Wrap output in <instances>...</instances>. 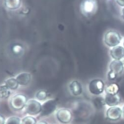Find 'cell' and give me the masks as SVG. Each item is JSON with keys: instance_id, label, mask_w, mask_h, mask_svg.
Masks as SVG:
<instances>
[{"instance_id": "6da1fadb", "label": "cell", "mask_w": 124, "mask_h": 124, "mask_svg": "<svg viewBox=\"0 0 124 124\" xmlns=\"http://www.w3.org/2000/svg\"><path fill=\"white\" fill-rule=\"evenodd\" d=\"M106 85L104 81L101 79H93L88 85V91L89 94L94 97L102 96L105 93Z\"/></svg>"}, {"instance_id": "7a4b0ae2", "label": "cell", "mask_w": 124, "mask_h": 124, "mask_svg": "<svg viewBox=\"0 0 124 124\" xmlns=\"http://www.w3.org/2000/svg\"><path fill=\"white\" fill-rule=\"evenodd\" d=\"M124 70V65L121 60H114L109 65V71L107 73V78L110 81L115 80L117 77L122 73Z\"/></svg>"}, {"instance_id": "3957f363", "label": "cell", "mask_w": 124, "mask_h": 124, "mask_svg": "<svg viewBox=\"0 0 124 124\" xmlns=\"http://www.w3.org/2000/svg\"><path fill=\"white\" fill-rule=\"evenodd\" d=\"M27 101V97L25 95L18 94L11 98L9 106L13 110L20 111L24 109Z\"/></svg>"}, {"instance_id": "277c9868", "label": "cell", "mask_w": 124, "mask_h": 124, "mask_svg": "<svg viewBox=\"0 0 124 124\" xmlns=\"http://www.w3.org/2000/svg\"><path fill=\"white\" fill-rule=\"evenodd\" d=\"M57 103L54 99H49L45 101L42 104L41 111L39 114V118L48 117L57 111Z\"/></svg>"}, {"instance_id": "5b68a950", "label": "cell", "mask_w": 124, "mask_h": 124, "mask_svg": "<svg viewBox=\"0 0 124 124\" xmlns=\"http://www.w3.org/2000/svg\"><path fill=\"white\" fill-rule=\"evenodd\" d=\"M42 104L36 99L28 100L24 108V112L30 116L39 114L41 111Z\"/></svg>"}, {"instance_id": "8992f818", "label": "cell", "mask_w": 124, "mask_h": 124, "mask_svg": "<svg viewBox=\"0 0 124 124\" xmlns=\"http://www.w3.org/2000/svg\"><path fill=\"white\" fill-rule=\"evenodd\" d=\"M98 9L97 0H83L81 5V10L86 16H89L96 12Z\"/></svg>"}, {"instance_id": "52a82bcc", "label": "cell", "mask_w": 124, "mask_h": 124, "mask_svg": "<svg viewBox=\"0 0 124 124\" xmlns=\"http://www.w3.org/2000/svg\"><path fill=\"white\" fill-rule=\"evenodd\" d=\"M105 118L109 121L117 122L122 118V108L120 106L108 107L105 112Z\"/></svg>"}, {"instance_id": "ba28073f", "label": "cell", "mask_w": 124, "mask_h": 124, "mask_svg": "<svg viewBox=\"0 0 124 124\" xmlns=\"http://www.w3.org/2000/svg\"><path fill=\"white\" fill-rule=\"evenodd\" d=\"M56 117L57 120L63 124H69L73 118L72 113L70 110L66 108H61L56 111Z\"/></svg>"}, {"instance_id": "9c48e42d", "label": "cell", "mask_w": 124, "mask_h": 124, "mask_svg": "<svg viewBox=\"0 0 124 124\" xmlns=\"http://www.w3.org/2000/svg\"><path fill=\"white\" fill-rule=\"evenodd\" d=\"M121 37L116 31H109L105 34L104 36V42L109 47H115L121 42Z\"/></svg>"}, {"instance_id": "30bf717a", "label": "cell", "mask_w": 124, "mask_h": 124, "mask_svg": "<svg viewBox=\"0 0 124 124\" xmlns=\"http://www.w3.org/2000/svg\"><path fill=\"white\" fill-rule=\"evenodd\" d=\"M70 93L74 97H78L82 95L83 88L82 84L78 80H72L68 85Z\"/></svg>"}, {"instance_id": "8fae6325", "label": "cell", "mask_w": 124, "mask_h": 124, "mask_svg": "<svg viewBox=\"0 0 124 124\" xmlns=\"http://www.w3.org/2000/svg\"><path fill=\"white\" fill-rule=\"evenodd\" d=\"M103 97L105 105L108 107L118 106L121 102V98L119 94L110 95L104 94Z\"/></svg>"}, {"instance_id": "7c38bea8", "label": "cell", "mask_w": 124, "mask_h": 124, "mask_svg": "<svg viewBox=\"0 0 124 124\" xmlns=\"http://www.w3.org/2000/svg\"><path fill=\"white\" fill-rule=\"evenodd\" d=\"M15 78L20 86H26L31 82L32 79V76L30 73L22 72L18 74Z\"/></svg>"}, {"instance_id": "4fadbf2b", "label": "cell", "mask_w": 124, "mask_h": 124, "mask_svg": "<svg viewBox=\"0 0 124 124\" xmlns=\"http://www.w3.org/2000/svg\"><path fill=\"white\" fill-rule=\"evenodd\" d=\"M110 55L114 60H120L124 57V48L121 46H116L111 50Z\"/></svg>"}, {"instance_id": "5bb4252c", "label": "cell", "mask_w": 124, "mask_h": 124, "mask_svg": "<svg viewBox=\"0 0 124 124\" xmlns=\"http://www.w3.org/2000/svg\"><path fill=\"white\" fill-rule=\"evenodd\" d=\"M93 99L92 105L96 109L101 110L103 109L104 107H105L106 105L104 100V97L102 96L94 97Z\"/></svg>"}, {"instance_id": "9a60e30c", "label": "cell", "mask_w": 124, "mask_h": 124, "mask_svg": "<svg viewBox=\"0 0 124 124\" xmlns=\"http://www.w3.org/2000/svg\"><path fill=\"white\" fill-rule=\"evenodd\" d=\"M119 85L116 83H111L106 86L104 94L110 95H118L120 92Z\"/></svg>"}, {"instance_id": "2e32d148", "label": "cell", "mask_w": 124, "mask_h": 124, "mask_svg": "<svg viewBox=\"0 0 124 124\" xmlns=\"http://www.w3.org/2000/svg\"><path fill=\"white\" fill-rule=\"evenodd\" d=\"M21 4V0H5V6L8 9L15 10L18 8Z\"/></svg>"}, {"instance_id": "e0dca14e", "label": "cell", "mask_w": 124, "mask_h": 124, "mask_svg": "<svg viewBox=\"0 0 124 124\" xmlns=\"http://www.w3.org/2000/svg\"><path fill=\"white\" fill-rule=\"evenodd\" d=\"M5 85L10 90H15L18 89L19 84L15 78H9L5 82Z\"/></svg>"}, {"instance_id": "ac0fdd59", "label": "cell", "mask_w": 124, "mask_h": 124, "mask_svg": "<svg viewBox=\"0 0 124 124\" xmlns=\"http://www.w3.org/2000/svg\"><path fill=\"white\" fill-rule=\"evenodd\" d=\"M48 97V92L44 89L39 90L35 94V98L36 100L40 101H45Z\"/></svg>"}, {"instance_id": "d6986e66", "label": "cell", "mask_w": 124, "mask_h": 124, "mask_svg": "<svg viewBox=\"0 0 124 124\" xmlns=\"http://www.w3.org/2000/svg\"><path fill=\"white\" fill-rule=\"evenodd\" d=\"M11 95V91L5 84L0 86V99H8Z\"/></svg>"}, {"instance_id": "ffe728a7", "label": "cell", "mask_w": 124, "mask_h": 124, "mask_svg": "<svg viewBox=\"0 0 124 124\" xmlns=\"http://www.w3.org/2000/svg\"><path fill=\"white\" fill-rule=\"evenodd\" d=\"M37 119L33 116L28 115L21 119V124H37Z\"/></svg>"}, {"instance_id": "44dd1931", "label": "cell", "mask_w": 124, "mask_h": 124, "mask_svg": "<svg viewBox=\"0 0 124 124\" xmlns=\"http://www.w3.org/2000/svg\"><path fill=\"white\" fill-rule=\"evenodd\" d=\"M5 124H21V119L16 116H11L8 118Z\"/></svg>"}, {"instance_id": "7402d4cb", "label": "cell", "mask_w": 124, "mask_h": 124, "mask_svg": "<svg viewBox=\"0 0 124 124\" xmlns=\"http://www.w3.org/2000/svg\"><path fill=\"white\" fill-rule=\"evenodd\" d=\"M6 122L5 117L2 114H0V124H5Z\"/></svg>"}, {"instance_id": "603a6c76", "label": "cell", "mask_w": 124, "mask_h": 124, "mask_svg": "<svg viewBox=\"0 0 124 124\" xmlns=\"http://www.w3.org/2000/svg\"><path fill=\"white\" fill-rule=\"evenodd\" d=\"M116 2L119 6L124 7V0H116Z\"/></svg>"}, {"instance_id": "cb8c5ba5", "label": "cell", "mask_w": 124, "mask_h": 124, "mask_svg": "<svg viewBox=\"0 0 124 124\" xmlns=\"http://www.w3.org/2000/svg\"><path fill=\"white\" fill-rule=\"evenodd\" d=\"M37 124H48L44 120H41V121H39V122H38L37 123Z\"/></svg>"}, {"instance_id": "d4e9b609", "label": "cell", "mask_w": 124, "mask_h": 124, "mask_svg": "<svg viewBox=\"0 0 124 124\" xmlns=\"http://www.w3.org/2000/svg\"><path fill=\"white\" fill-rule=\"evenodd\" d=\"M122 118L124 119V104L123 105L122 107Z\"/></svg>"}, {"instance_id": "484cf974", "label": "cell", "mask_w": 124, "mask_h": 124, "mask_svg": "<svg viewBox=\"0 0 124 124\" xmlns=\"http://www.w3.org/2000/svg\"><path fill=\"white\" fill-rule=\"evenodd\" d=\"M122 12H123V14L124 16V8H123V10H122Z\"/></svg>"}, {"instance_id": "4316f807", "label": "cell", "mask_w": 124, "mask_h": 124, "mask_svg": "<svg viewBox=\"0 0 124 124\" xmlns=\"http://www.w3.org/2000/svg\"><path fill=\"white\" fill-rule=\"evenodd\" d=\"M123 46H124V41H123Z\"/></svg>"}]
</instances>
